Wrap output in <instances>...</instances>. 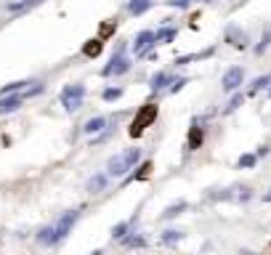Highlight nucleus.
Here are the masks:
<instances>
[{"label": "nucleus", "instance_id": "nucleus-1", "mask_svg": "<svg viewBox=\"0 0 271 255\" xmlns=\"http://www.w3.org/2000/svg\"><path fill=\"white\" fill-rule=\"evenodd\" d=\"M138 159H141V149H125L123 154H115L107 162V178H120L125 176L130 167H133Z\"/></svg>", "mask_w": 271, "mask_h": 255}, {"label": "nucleus", "instance_id": "nucleus-2", "mask_svg": "<svg viewBox=\"0 0 271 255\" xmlns=\"http://www.w3.org/2000/svg\"><path fill=\"white\" fill-rule=\"evenodd\" d=\"M154 120H157V104H144V107L136 112L133 122H130V136L138 138V136H141L149 125H152Z\"/></svg>", "mask_w": 271, "mask_h": 255}, {"label": "nucleus", "instance_id": "nucleus-3", "mask_svg": "<svg viewBox=\"0 0 271 255\" xmlns=\"http://www.w3.org/2000/svg\"><path fill=\"white\" fill-rule=\"evenodd\" d=\"M82 96H85V85H80V82L67 85L61 91V107L67 112H77L82 107Z\"/></svg>", "mask_w": 271, "mask_h": 255}, {"label": "nucleus", "instance_id": "nucleus-4", "mask_svg": "<svg viewBox=\"0 0 271 255\" xmlns=\"http://www.w3.org/2000/svg\"><path fill=\"white\" fill-rule=\"evenodd\" d=\"M77 218H80V210H67L59 218V223L53 226V237H56V242H61L64 237H67V234L72 231V226L77 223Z\"/></svg>", "mask_w": 271, "mask_h": 255}, {"label": "nucleus", "instance_id": "nucleus-5", "mask_svg": "<svg viewBox=\"0 0 271 255\" xmlns=\"http://www.w3.org/2000/svg\"><path fill=\"white\" fill-rule=\"evenodd\" d=\"M130 69V59H125V56H112V61L107 64L104 69H101V74H104V77H112V74H125Z\"/></svg>", "mask_w": 271, "mask_h": 255}, {"label": "nucleus", "instance_id": "nucleus-6", "mask_svg": "<svg viewBox=\"0 0 271 255\" xmlns=\"http://www.w3.org/2000/svg\"><path fill=\"white\" fill-rule=\"evenodd\" d=\"M242 77H245V72H242L239 67L226 69V74H223V80H221L223 91H226V93H234V91L239 88V85H242Z\"/></svg>", "mask_w": 271, "mask_h": 255}, {"label": "nucleus", "instance_id": "nucleus-7", "mask_svg": "<svg viewBox=\"0 0 271 255\" xmlns=\"http://www.w3.org/2000/svg\"><path fill=\"white\" fill-rule=\"evenodd\" d=\"M22 104H24L22 91H19V93H8V96H0V115H11V112H16Z\"/></svg>", "mask_w": 271, "mask_h": 255}, {"label": "nucleus", "instance_id": "nucleus-8", "mask_svg": "<svg viewBox=\"0 0 271 255\" xmlns=\"http://www.w3.org/2000/svg\"><path fill=\"white\" fill-rule=\"evenodd\" d=\"M202 128H200V120L194 117L192 120V125H189V141H186V149H189V152H194V149H200L202 146Z\"/></svg>", "mask_w": 271, "mask_h": 255}, {"label": "nucleus", "instance_id": "nucleus-9", "mask_svg": "<svg viewBox=\"0 0 271 255\" xmlns=\"http://www.w3.org/2000/svg\"><path fill=\"white\" fill-rule=\"evenodd\" d=\"M152 45H154V32H152V30H144L141 35L136 37L133 51H136V53H146L149 48H152Z\"/></svg>", "mask_w": 271, "mask_h": 255}, {"label": "nucleus", "instance_id": "nucleus-10", "mask_svg": "<svg viewBox=\"0 0 271 255\" xmlns=\"http://www.w3.org/2000/svg\"><path fill=\"white\" fill-rule=\"evenodd\" d=\"M226 43H231L234 48H245V45H247V35L242 32L239 27H234V24H231L229 30H226Z\"/></svg>", "mask_w": 271, "mask_h": 255}, {"label": "nucleus", "instance_id": "nucleus-11", "mask_svg": "<svg viewBox=\"0 0 271 255\" xmlns=\"http://www.w3.org/2000/svg\"><path fill=\"white\" fill-rule=\"evenodd\" d=\"M101 51H104V40H101V37H93V40H88L82 45V56H88V59H96Z\"/></svg>", "mask_w": 271, "mask_h": 255}, {"label": "nucleus", "instance_id": "nucleus-12", "mask_svg": "<svg viewBox=\"0 0 271 255\" xmlns=\"http://www.w3.org/2000/svg\"><path fill=\"white\" fill-rule=\"evenodd\" d=\"M107 128V117H91L85 125H82V133H101V130Z\"/></svg>", "mask_w": 271, "mask_h": 255}, {"label": "nucleus", "instance_id": "nucleus-13", "mask_svg": "<svg viewBox=\"0 0 271 255\" xmlns=\"http://www.w3.org/2000/svg\"><path fill=\"white\" fill-rule=\"evenodd\" d=\"M170 82H173V77L167 72H157L152 77V82H149V88H152V93H157V91H162L165 85H170Z\"/></svg>", "mask_w": 271, "mask_h": 255}, {"label": "nucleus", "instance_id": "nucleus-14", "mask_svg": "<svg viewBox=\"0 0 271 255\" xmlns=\"http://www.w3.org/2000/svg\"><path fill=\"white\" fill-rule=\"evenodd\" d=\"M208 56H213V48L202 51V53H189V56H178V59H175V64H178V67H184V64H189V61H200V59H208Z\"/></svg>", "mask_w": 271, "mask_h": 255}, {"label": "nucleus", "instance_id": "nucleus-15", "mask_svg": "<svg viewBox=\"0 0 271 255\" xmlns=\"http://www.w3.org/2000/svg\"><path fill=\"white\" fill-rule=\"evenodd\" d=\"M104 186H107V173H99V176H93L91 181H88V192L91 194H99Z\"/></svg>", "mask_w": 271, "mask_h": 255}, {"label": "nucleus", "instance_id": "nucleus-16", "mask_svg": "<svg viewBox=\"0 0 271 255\" xmlns=\"http://www.w3.org/2000/svg\"><path fill=\"white\" fill-rule=\"evenodd\" d=\"M37 242L40 244H56V237H53V226H43L37 231Z\"/></svg>", "mask_w": 271, "mask_h": 255}, {"label": "nucleus", "instance_id": "nucleus-17", "mask_svg": "<svg viewBox=\"0 0 271 255\" xmlns=\"http://www.w3.org/2000/svg\"><path fill=\"white\" fill-rule=\"evenodd\" d=\"M146 8H152V0H130V6H128V11L138 16V14H144Z\"/></svg>", "mask_w": 271, "mask_h": 255}, {"label": "nucleus", "instance_id": "nucleus-18", "mask_svg": "<svg viewBox=\"0 0 271 255\" xmlns=\"http://www.w3.org/2000/svg\"><path fill=\"white\" fill-rule=\"evenodd\" d=\"M173 37H175V30H173V27H165V30H157V32H154V45H157V43H170Z\"/></svg>", "mask_w": 271, "mask_h": 255}, {"label": "nucleus", "instance_id": "nucleus-19", "mask_svg": "<svg viewBox=\"0 0 271 255\" xmlns=\"http://www.w3.org/2000/svg\"><path fill=\"white\" fill-rule=\"evenodd\" d=\"M181 239H184V231H178V229H167L162 234V244H178Z\"/></svg>", "mask_w": 271, "mask_h": 255}, {"label": "nucleus", "instance_id": "nucleus-20", "mask_svg": "<svg viewBox=\"0 0 271 255\" xmlns=\"http://www.w3.org/2000/svg\"><path fill=\"white\" fill-rule=\"evenodd\" d=\"M186 207H189L186 202H175V205H170V207H165L162 218H165V221H167V218H175V215H178V213H184V210H186Z\"/></svg>", "mask_w": 271, "mask_h": 255}, {"label": "nucleus", "instance_id": "nucleus-21", "mask_svg": "<svg viewBox=\"0 0 271 255\" xmlns=\"http://www.w3.org/2000/svg\"><path fill=\"white\" fill-rule=\"evenodd\" d=\"M149 173H152V162H144L141 167H138V173H133V176H130V178H128L125 184H130V181H136V178H138V181H141V178H149Z\"/></svg>", "mask_w": 271, "mask_h": 255}, {"label": "nucleus", "instance_id": "nucleus-22", "mask_svg": "<svg viewBox=\"0 0 271 255\" xmlns=\"http://www.w3.org/2000/svg\"><path fill=\"white\" fill-rule=\"evenodd\" d=\"M128 229H130V221H123V223H117L115 229H112V239H123L125 234H128Z\"/></svg>", "mask_w": 271, "mask_h": 255}, {"label": "nucleus", "instance_id": "nucleus-23", "mask_svg": "<svg viewBox=\"0 0 271 255\" xmlns=\"http://www.w3.org/2000/svg\"><path fill=\"white\" fill-rule=\"evenodd\" d=\"M123 242H125V247H144L146 244V237H141V234H133V237H123Z\"/></svg>", "mask_w": 271, "mask_h": 255}, {"label": "nucleus", "instance_id": "nucleus-24", "mask_svg": "<svg viewBox=\"0 0 271 255\" xmlns=\"http://www.w3.org/2000/svg\"><path fill=\"white\" fill-rule=\"evenodd\" d=\"M266 85H271V74H263V77L253 80V85H250V93H258L260 88H266Z\"/></svg>", "mask_w": 271, "mask_h": 255}, {"label": "nucleus", "instance_id": "nucleus-25", "mask_svg": "<svg viewBox=\"0 0 271 255\" xmlns=\"http://www.w3.org/2000/svg\"><path fill=\"white\" fill-rule=\"evenodd\" d=\"M242 101H245V96H242V93H234V96H231V101L226 104V109H223V112H226V115H231V112H234L237 107H242Z\"/></svg>", "mask_w": 271, "mask_h": 255}, {"label": "nucleus", "instance_id": "nucleus-26", "mask_svg": "<svg viewBox=\"0 0 271 255\" xmlns=\"http://www.w3.org/2000/svg\"><path fill=\"white\" fill-rule=\"evenodd\" d=\"M115 30H117V22H104V24H101V30H99V37L104 40V37H109Z\"/></svg>", "mask_w": 271, "mask_h": 255}, {"label": "nucleus", "instance_id": "nucleus-27", "mask_svg": "<svg viewBox=\"0 0 271 255\" xmlns=\"http://www.w3.org/2000/svg\"><path fill=\"white\" fill-rule=\"evenodd\" d=\"M255 162H258V157H255V154H242L237 165H239V167H253Z\"/></svg>", "mask_w": 271, "mask_h": 255}, {"label": "nucleus", "instance_id": "nucleus-28", "mask_svg": "<svg viewBox=\"0 0 271 255\" xmlns=\"http://www.w3.org/2000/svg\"><path fill=\"white\" fill-rule=\"evenodd\" d=\"M120 96H123V88H107L104 91V101H117Z\"/></svg>", "mask_w": 271, "mask_h": 255}, {"label": "nucleus", "instance_id": "nucleus-29", "mask_svg": "<svg viewBox=\"0 0 271 255\" xmlns=\"http://www.w3.org/2000/svg\"><path fill=\"white\" fill-rule=\"evenodd\" d=\"M268 43H271V32H266V35H263V40H260V45L255 48V53H263V51L268 48Z\"/></svg>", "mask_w": 271, "mask_h": 255}, {"label": "nucleus", "instance_id": "nucleus-30", "mask_svg": "<svg viewBox=\"0 0 271 255\" xmlns=\"http://www.w3.org/2000/svg\"><path fill=\"white\" fill-rule=\"evenodd\" d=\"M186 82H189V80H186V77H181V80H175V82H170V93H178V91L184 88Z\"/></svg>", "mask_w": 271, "mask_h": 255}, {"label": "nucleus", "instance_id": "nucleus-31", "mask_svg": "<svg viewBox=\"0 0 271 255\" xmlns=\"http://www.w3.org/2000/svg\"><path fill=\"white\" fill-rule=\"evenodd\" d=\"M170 8H189V0H167Z\"/></svg>", "mask_w": 271, "mask_h": 255}, {"label": "nucleus", "instance_id": "nucleus-32", "mask_svg": "<svg viewBox=\"0 0 271 255\" xmlns=\"http://www.w3.org/2000/svg\"><path fill=\"white\" fill-rule=\"evenodd\" d=\"M239 200H242V202H247V200H250V189H242V194H239Z\"/></svg>", "mask_w": 271, "mask_h": 255}, {"label": "nucleus", "instance_id": "nucleus-33", "mask_svg": "<svg viewBox=\"0 0 271 255\" xmlns=\"http://www.w3.org/2000/svg\"><path fill=\"white\" fill-rule=\"evenodd\" d=\"M266 154H268V146H260L258 152H255V157H266Z\"/></svg>", "mask_w": 271, "mask_h": 255}, {"label": "nucleus", "instance_id": "nucleus-34", "mask_svg": "<svg viewBox=\"0 0 271 255\" xmlns=\"http://www.w3.org/2000/svg\"><path fill=\"white\" fill-rule=\"evenodd\" d=\"M263 202H271V189H268V192L263 194Z\"/></svg>", "mask_w": 271, "mask_h": 255}, {"label": "nucleus", "instance_id": "nucleus-35", "mask_svg": "<svg viewBox=\"0 0 271 255\" xmlns=\"http://www.w3.org/2000/svg\"><path fill=\"white\" fill-rule=\"evenodd\" d=\"M91 255H104V252H101V250H96V252H91Z\"/></svg>", "mask_w": 271, "mask_h": 255}, {"label": "nucleus", "instance_id": "nucleus-36", "mask_svg": "<svg viewBox=\"0 0 271 255\" xmlns=\"http://www.w3.org/2000/svg\"><path fill=\"white\" fill-rule=\"evenodd\" d=\"M202 3H210V0H202Z\"/></svg>", "mask_w": 271, "mask_h": 255}, {"label": "nucleus", "instance_id": "nucleus-37", "mask_svg": "<svg viewBox=\"0 0 271 255\" xmlns=\"http://www.w3.org/2000/svg\"><path fill=\"white\" fill-rule=\"evenodd\" d=\"M268 96H271V88H268Z\"/></svg>", "mask_w": 271, "mask_h": 255}]
</instances>
